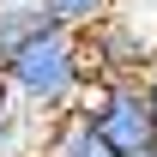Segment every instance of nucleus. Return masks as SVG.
Here are the masks:
<instances>
[{
	"mask_svg": "<svg viewBox=\"0 0 157 157\" xmlns=\"http://www.w3.org/2000/svg\"><path fill=\"white\" fill-rule=\"evenodd\" d=\"M6 91L18 97L24 115L36 121H60L73 109V97L91 78V55H85V30L67 24H42L36 36H24L18 48H6Z\"/></svg>",
	"mask_w": 157,
	"mask_h": 157,
	"instance_id": "f257e3e1",
	"label": "nucleus"
},
{
	"mask_svg": "<svg viewBox=\"0 0 157 157\" xmlns=\"http://www.w3.org/2000/svg\"><path fill=\"white\" fill-rule=\"evenodd\" d=\"M91 127H97V139H103L115 157H145V151H157V103H151V91H145V78L109 85V103L91 115Z\"/></svg>",
	"mask_w": 157,
	"mask_h": 157,
	"instance_id": "f03ea898",
	"label": "nucleus"
},
{
	"mask_svg": "<svg viewBox=\"0 0 157 157\" xmlns=\"http://www.w3.org/2000/svg\"><path fill=\"white\" fill-rule=\"evenodd\" d=\"M85 55H91V73L97 78H145L157 60V36L133 12H115V18H103L97 30H85Z\"/></svg>",
	"mask_w": 157,
	"mask_h": 157,
	"instance_id": "7ed1b4c3",
	"label": "nucleus"
},
{
	"mask_svg": "<svg viewBox=\"0 0 157 157\" xmlns=\"http://www.w3.org/2000/svg\"><path fill=\"white\" fill-rule=\"evenodd\" d=\"M36 157H115V151L97 139V127H91V121L60 115V121H48V133H42V151H36Z\"/></svg>",
	"mask_w": 157,
	"mask_h": 157,
	"instance_id": "20e7f679",
	"label": "nucleus"
},
{
	"mask_svg": "<svg viewBox=\"0 0 157 157\" xmlns=\"http://www.w3.org/2000/svg\"><path fill=\"white\" fill-rule=\"evenodd\" d=\"M42 24H55L48 18V0H0V42L6 48H18L24 36H36Z\"/></svg>",
	"mask_w": 157,
	"mask_h": 157,
	"instance_id": "39448f33",
	"label": "nucleus"
},
{
	"mask_svg": "<svg viewBox=\"0 0 157 157\" xmlns=\"http://www.w3.org/2000/svg\"><path fill=\"white\" fill-rule=\"evenodd\" d=\"M115 12H121V0H48V18L67 24V30H97Z\"/></svg>",
	"mask_w": 157,
	"mask_h": 157,
	"instance_id": "423d86ee",
	"label": "nucleus"
},
{
	"mask_svg": "<svg viewBox=\"0 0 157 157\" xmlns=\"http://www.w3.org/2000/svg\"><path fill=\"white\" fill-rule=\"evenodd\" d=\"M145 91H151V103H157V60H151V73H145Z\"/></svg>",
	"mask_w": 157,
	"mask_h": 157,
	"instance_id": "0eeeda50",
	"label": "nucleus"
},
{
	"mask_svg": "<svg viewBox=\"0 0 157 157\" xmlns=\"http://www.w3.org/2000/svg\"><path fill=\"white\" fill-rule=\"evenodd\" d=\"M0 73H6V42H0Z\"/></svg>",
	"mask_w": 157,
	"mask_h": 157,
	"instance_id": "6e6552de",
	"label": "nucleus"
},
{
	"mask_svg": "<svg viewBox=\"0 0 157 157\" xmlns=\"http://www.w3.org/2000/svg\"><path fill=\"white\" fill-rule=\"evenodd\" d=\"M145 157H157V151H145Z\"/></svg>",
	"mask_w": 157,
	"mask_h": 157,
	"instance_id": "1a4fd4ad",
	"label": "nucleus"
}]
</instances>
